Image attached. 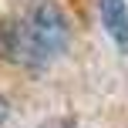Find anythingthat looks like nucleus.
I'll return each mask as SVG.
<instances>
[{
    "mask_svg": "<svg viewBox=\"0 0 128 128\" xmlns=\"http://www.w3.org/2000/svg\"><path fill=\"white\" fill-rule=\"evenodd\" d=\"M24 27H27V40H24L20 64H27V68H47L51 61H58L68 51L71 27H68V17L61 14L58 4L40 0L30 10V17L24 20Z\"/></svg>",
    "mask_w": 128,
    "mask_h": 128,
    "instance_id": "nucleus-1",
    "label": "nucleus"
},
{
    "mask_svg": "<svg viewBox=\"0 0 128 128\" xmlns=\"http://www.w3.org/2000/svg\"><path fill=\"white\" fill-rule=\"evenodd\" d=\"M98 14H101V27L115 40V47L128 54V4L125 0H98Z\"/></svg>",
    "mask_w": 128,
    "mask_h": 128,
    "instance_id": "nucleus-2",
    "label": "nucleus"
},
{
    "mask_svg": "<svg viewBox=\"0 0 128 128\" xmlns=\"http://www.w3.org/2000/svg\"><path fill=\"white\" fill-rule=\"evenodd\" d=\"M7 115H10V108H7V101H4V98H0V125L7 122Z\"/></svg>",
    "mask_w": 128,
    "mask_h": 128,
    "instance_id": "nucleus-3",
    "label": "nucleus"
},
{
    "mask_svg": "<svg viewBox=\"0 0 128 128\" xmlns=\"http://www.w3.org/2000/svg\"><path fill=\"white\" fill-rule=\"evenodd\" d=\"M40 128H71V122H47V125H40Z\"/></svg>",
    "mask_w": 128,
    "mask_h": 128,
    "instance_id": "nucleus-4",
    "label": "nucleus"
}]
</instances>
